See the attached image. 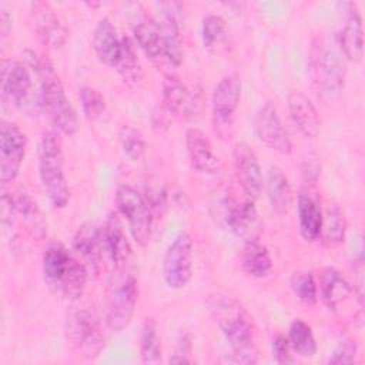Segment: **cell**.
<instances>
[{"label": "cell", "instance_id": "obj_1", "mask_svg": "<svg viewBox=\"0 0 365 365\" xmlns=\"http://www.w3.org/2000/svg\"><path fill=\"white\" fill-rule=\"evenodd\" d=\"M205 307L230 344L231 354L227 358L234 364H255L258 361L255 346V327L245 307L225 294H210Z\"/></svg>", "mask_w": 365, "mask_h": 365}, {"label": "cell", "instance_id": "obj_2", "mask_svg": "<svg viewBox=\"0 0 365 365\" xmlns=\"http://www.w3.org/2000/svg\"><path fill=\"white\" fill-rule=\"evenodd\" d=\"M24 60L38 78V104L43 107L50 121L63 134H76L78 130V118L53 64L31 50L24 53Z\"/></svg>", "mask_w": 365, "mask_h": 365}, {"label": "cell", "instance_id": "obj_3", "mask_svg": "<svg viewBox=\"0 0 365 365\" xmlns=\"http://www.w3.org/2000/svg\"><path fill=\"white\" fill-rule=\"evenodd\" d=\"M43 274L47 285L66 299L77 301L86 288L88 271L60 242H51L43 252Z\"/></svg>", "mask_w": 365, "mask_h": 365}, {"label": "cell", "instance_id": "obj_4", "mask_svg": "<svg viewBox=\"0 0 365 365\" xmlns=\"http://www.w3.org/2000/svg\"><path fill=\"white\" fill-rule=\"evenodd\" d=\"M311 74L322 97L332 100L344 90L346 57L336 34L317 37L311 50Z\"/></svg>", "mask_w": 365, "mask_h": 365}, {"label": "cell", "instance_id": "obj_5", "mask_svg": "<svg viewBox=\"0 0 365 365\" xmlns=\"http://www.w3.org/2000/svg\"><path fill=\"white\" fill-rule=\"evenodd\" d=\"M38 175L48 200L57 208H64L70 200L64 177V157L60 140L54 133H46L38 147Z\"/></svg>", "mask_w": 365, "mask_h": 365}, {"label": "cell", "instance_id": "obj_6", "mask_svg": "<svg viewBox=\"0 0 365 365\" xmlns=\"http://www.w3.org/2000/svg\"><path fill=\"white\" fill-rule=\"evenodd\" d=\"M138 282L135 277L123 269H115L106 288V322L111 331L127 328L135 312Z\"/></svg>", "mask_w": 365, "mask_h": 365}, {"label": "cell", "instance_id": "obj_7", "mask_svg": "<svg viewBox=\"0 0 365 365\" xmlns=\"http://www.w3.org/2000/svg\"><path fill=\"white\" fill-rule=\"evenodd\" d=\"M66 338L77 356H98L104 346V332L96 311L86 305L71 307L66 319Z\"/></svg>", "mask_w": 365, "mask_h": 365}, {"label": "cell", "instance_id": "obj_8", "mask_svg": "<svg viewBox=\"0 0 365 365\" xmlns=\"http://www.w3.org/2000/svg\"><path fill=\"white\" fill-rule=\"evenodd\" d=\"M115 204L128 222L133 240L138 245L145 247L151 238L154 220L143 194L131 185L123 184L115 191Z\"/></svg>", "mask_w": 365, "mask_h": 365}, {"label": "cell", "instance_id": "obj_9", "mask_svg": "<svg viewBox=\"0 0 365 365\" xmlns=\"http://www.w3.org/2000/svg\"><path fill=\"white\" fill-rule=\"evenodd\" d=\"M241 98V80L237 74L224 76L211 96L212 127L221 138H230L234 128V114Z\"/></svg>", "mask_w": 365, "mask_h": 365}, {"label": "cell", "instance_id": "obj_10", "mask_svg": "<svg viewBox=\"0 0 365 365\" xmlns=\"http://www.w3.org/2000/svg\"><path fill=\"white\" fill-rule=\"evenodd\" d=\"M194 242L188 232H180L168 245L163 261V277L173 289H180L192 277Z\"/></svg>", "mask_w": 365, "mask_h": 365}, {"label": "cell", "instance_id": "obj_11", "mask_svg": "<svg viewBox=\"0 0 365 365\" xmlns=\"http://www.w3.org/2000/svg\"><path fill=\"white\" fill-rule=\"evenodd\" d=\"M222 218L228 228L245 244L259 240L262 232V221L254 201L248 197L244 200H237L234 197L224 198Z\"/></svg>", "mask_w": 365, "mask_h": 365}, {"label": "cell", "instance_id": "obj_12", "mask_svg": "<svg viewBox=\"0 0 365 365\" xmlns=\"http://www.w3.org/2000/svg\"><path fill=\"white\" fill-rule=\"evenodd\" d=\"M26 147L24 133L14 123L3 120L0 125V181L3 184H9L17 177Z\"/></svg>", "mask_w": 365, "mask_h": 365}, {"label": "cell", "instance_id": "obj_13", "mask_svg": "<svg viewBox=\"0 0 365 365\" xmlns=\"http://www.w3.org/2000/svg\"><path fill=\"white\" fill-rule=\"evenodd\" d=\"M163 101L168 113L180 118H194L202 108L200 90H190L171 73L165 74L163 80Z\"/></svg>", "mask_w": 365, "mask_h": 365}, {"label": "cell", "instance_id": "obj_14", "mask_svg": "<svg viewBox=\"0 0 365 365\" xmlns=\"http://www.w3.org/2000/svg\"><path fill=\"white\" fill-rule=\"evenodd\" d=\"M255 133L259 140L279 154H289L292 143L288 131L281 123L278 111L271 101H267L255 115Z\"/></svg>", "mask_w": 365, "mask_h": 365}, {"label": "cell", "instance_id": "obj_15", "mask_svg": "<svg viewBox=\"0 0 365 365\" xmlns=\"http://www.w3.org/2000/svg\"><path fill=\"white\" fill-rule=\"evenodd\" d=\"M232 157L237 178L245 197L255 201L262 191V171L257 154L247 143H237Z\"/></svg>", "mask_w": 365, "mask_h": 365}, {"label": "cell", "instance_id": "obj_16", "mask_svg": "<svg viewBox=\"0 0 365 365\" xmlns=\"http://www.w3.org/2000/svg\"><path fill=\"white\" fill-rule=\"evenodd\" d=\"M33 88L29 66L21 61L3 60L1 63V101L6 106L23 104Z\"/></svg>", "mask_w": 365, "mask_h": 365}, {"label": "cell", "instance_id": "obj_17", "mask_svg": "<svg viewBox=\"0 0 365 365\" xmlns=\"http://www.w3.org/2000/svg\"><path fill=\"white\" fill-rule=\"evenodd\" d=\"M31 23L40 41L50 48H61L67 40V30L53 7L46 1L31 4Z\"/></svg>", "mask_w": 365, "mask_h": 365}, {"label": "cell", "instance_id": "obj_18", "mask_svg": "<svg viewBox=\"0 0 365 365\" xmlns=\"http://www.w3.org/2000/svg\"><path fill=\"white\" fill-rule=\"evenodd\" d=\"M73 250L80 255V261L87 268L88 275H97L104 254L101 230L93 222L80 225L73 238Z\"/></svg>", "mask_w": 365, "mask_h": 365}, {"label": "cell", "instance_id": "obj_19", "mask_svg": "<svg viewBox=\"0 0 365 365\" xmlns=\"http://www.w3.org/2000/svg\"><path fill=\"white\" fill-rule=\"evenodd\" d=\"M344 26L336 37L346 60L361 61L364 54V29L361 13L356 4L352 1L344 3Z\"/></svg>", "mask_w": 365, "mask_h": 365}, {"label": "cell", "instance_id": "obj_20", "mask_svg": "<svg viewBox=\"0 0 365 365\" xmlns=\"http://www.w3.org/2000/svg\"><path fill=\"white\" fill-rule=\"evenodd\" d=\"M185 147L191 164L204 174H218L222 170L221 158L214 153L212 145L200 128L191 127L185 131Z\"/></svg>", "mask_w": 365, "mask_h": 365}, {"label": "cell", "instance_id": "obj_21", "mask_svg": "<svg viewBox=\"0 0 365 365\" xmlns=\"http://www.w3.org/2000/svg\"><path fill=\"white\" fill-rule=\"evenodd\" d=\"M104 252L108 255L114 269H123L130 261L131 247L123 225L115 214H110L101 230Z\"/></svg>", "mask_w": 365, "mask_h": 365}, {"label": "cell", "instance_id": "obj_22", "mask_svg": "<svg viewBox=\"0 0 365 365\" xmlns=\"http://www.w3.org/2000/svg\"><path fill=\"white\" fill-rule=\"evenodd\" d=\"M163 43L164 54L168 64L177 67L184 60V47L181 37V20L165 13L158 11V17L153 20Z\"/></svg>", "mask_w": 365, "mask_h": 365}, {"label": "cell", "instance_id": "obj_23", "mask_svg": "<svg viewBox=\"0 0 365 365\" xmlns=\"http://www.w3.org/2000/svg\"><path fill=\"white\" fill-rule=\"evenodd\" d=\"M93 50L98 60L107 66L115 67L120 57L121 38L108 17H103L94 27L93 31Z\"/></svg>", "mask_w": 365, "mask_h": 365}, {"label": "cell", "instance_id": "obj_24", "mask_svg": "<svg viewBox=\"0 0 365 365\" xmlns=\"http://www.w3.org/2000/svg\"><path fill=\"white\" fill-rule=\"evenodd\" d=\"M355 292V288L338 269L332 267H327L322 269L319 278V294L329 309H338Z\"/></svg>", "mask_w": 365, "mask_h": 365}, {"label": "cell", "instance_id": "obj_25", "mask_svg": "<svg viewBox=\"0 0 365 365\" xmlns=\"http://www.w3.org/2000/svg\"><path fill=\"white\" fill-rule=\"evenodd\" d=\"M288 110L292 121L307 138H315L319 133V115L312 101L301 91L288 94Z\"/></svg>", "mask_w": 365, "mask_h": 365}, {"label": "cell", "instance_id": "obj_26", "mask_svg": "<svg viewBox=\"0 0 365 365\" xmlns=\"http://www.w3.org/2000/svg\"><path fill=\"white\" fill-rule=\"evenodd\" d=\"M299 232L305 241H317L322 225V211L318 200L309 191H301L297 202Z\"/></svg>", "mask_w": 365, "mask_h": 365}, {"label": "cell", "instance_id": "obj_27", "mask_svg": "<svg viewBox=\"0 0 365 365\" xmlns=\"http://www.w3.org/2000/svg\"><path fill=\"white\" fill-rule=\"evenodd\" d=\"M265 190L271 210L279 217L287 215L292 205V190L287 175L279 167H269L267 174Z\"/></svg>", "mask_w": 365, "mask_h": 365}, {"label": "cell", "instance_id": "obj_28", "mask_svg": "<svg viewBox=\"0 0 365 365\" xmlns=\"http://www.w3.org/2000/svg\"><path fill=\"white\" fill-rule=\"evenodd\" d=\"M13 201L16 215L20 217L29 234L36 240H43L47 235V221L37 202L26 191H17Z\"/></svg>", "mask_w": 365, "mask_h": 365}, {"label": "cell", "instance_id": "obj_29", "mask_svg": "<svg viewBox=\"0 0 365 365\" xmlns=\"http://www.w3.org/2000/svg\"><path fill=\"white\" fill-rule=\"evenodd\" d=\"M117 73L120 74L121 80L130 86L137 87L143 83L144 71L141 67V63L137 57L134 43L128 36L121 37V48H120V57L115 64Z\"/></svg>", "mask_w": 365, "mask_h": 365}, {"label": "cell", "instance_id": "obj_30", "mask_svg": "<svg viewBox=\"0 0 365 365\" xmlns=\"http://www.w3.org/2000/svg\"><path fill=\"white\" fill-rule=\"evenodd\" d=\"M201 37L204 47L214 54H221L228 48L230 29L220 14H208L202 19Z\"/></svg>", "mask_w": 365, "mask_h": 365}, {"label": "cell", "instance_id": "obj_31", "mask_svg": "<svg viewBox=\"0 0 365 365\" xmlns=\"http://www.w3.org/2000/svg\"><path fill=\"white\" fill-rule=\"evenodd\" d=\"M241 267L244 272L254 278L268 277L272 269V259L265 245L258 241L247 242L241 251Z\"/></svg>", "mask_w": 365, "mask_h": 365}, {"label": "cell", "instance_id": "obj_32", "mask_svg": "<svg viewBox=\"0 0 365 365\" xmlns=\"http://www.w3.org/2000/svg\"><path fill=\"white\" fill-rule=\"evenodd\" d=\"M134 37L138 43V46L141 47V50L145 53V56L155 64H163L164 61H167L165 54H164V48H163V43H161V37L160 33L154 24V21L151 20H141L138 21L134 29Z\"/></svg>", "mask_w": 365, "mask_h": 365}, {"label": "cell", "instance_id": "obj_33", "mask_svg": "<svg viewBox=\"0 0 365 365\" xmlns=\"http://www.w3.org/2000/svg\"><path fill=\"white\" fill-rule=\"evenodd\" d=\"M346 232V220L344 212L332 205L327 210L325 215H322V225L319 238L325 248H335L344 242Z\"/></svg>", "mask_w": 365, "mask_h": 365}, {"label": "cell", "instance_id": "obj_34", "mask_svg": "<svg viewBox=\"0 0 365 365\" xmlns=\"http://www.w3.org/2000/svg\"><path fill=\"white\" fill-rule=\"evenodd\" d=\"M288 342L291 345V349L304 356V358H311L317 352V342L315 336L312 334L311 327L302 321V319H295L291 322L289 329H288Z\"/></svg>", "mask_w": 365, "mask_h": 365}, {"label": "cell", "instance_id": "obj_35", "mask_svg": "<svg viewBox=\"0 0 365 365\" xmlns=\"http://www.w3.org/2000/svg\"><path fill=\"white\" fill-rule=\"evenodd\" d=\"M140 356L144 364L161 362L163 349L161 339L158 336L157 324L153 318H145L140 332Z\"/></svg>", "mask_w": 365, "mask_h": 365}, {"label": "cell", "instance_id": "obj_36", "mask_svg": "<svg viewBox=\"0 0 365 365\" xmlns=\"http://www.w3.org/2000/svg\"><path fill=\"white\" fill-rule=\"evenodd\" d=\"M118 140L121 144V148L124 151V154L133 160V161H138L144 153H145V140L143 133L135 128L131 124H121V127L118 128Z\"/></svg>", "mask_w": 365, "mask_h": 365}, {"label": "cell", "instance_id": "obj_37", "mask_svg": "<svg viewBox=\"0 0 365 365\" xmlns=\"http://www.w3.org/2000/svg\"><path fill=\"white\" fill-rule=\"evenodd\" d=\"M291 287L297 298L307 307L315 305L318 299V287L314 279L312 272L299 269L295 271L291 277Z\"/></svg>", "mask_w": 365, "mask_h": 365}, {"label": "cell", "instance_id": "obj_38", "mask_svg": "<svg viewBox=\"0 0 365 365\" xmlns=\"http://www.w3.org/2000/svg\"><path fill=\"white\" fill-rule=\"evenodd\" d=\"M80 103L83 113L88 120H97L106 111L104 97L94 87L84 86L80 88Z\"/></svg>", "mask_w": 365, "mask_h": 365}, {"label": "cell", "instance_id": "obj_39", "mask_svg": "<svg viewBox=\"0 0 365 365\" xmlns=\"http://www.w3.org/2000/svg\"><path fill=\"white\" fill-rule=\"evenodd\" d=\"M144 200L150 208L154 222L160 220L167 208V192L161 184H148L144 190Z\"/></svg>", "mask_w": 365, "mask_h": 365}, {"label": "cell", "instance_id": "obj_40", "mask_svg": "<svg viewBox=\"0 0 365 365\" xmlns=\"http://www.w3.org/2000/svg\"><path fill=\"white\" fill-rule=\"evenodd\" d=\"M191 352H192V341L190 334L184 332L180 334V336L177 338L173 355L170 356L168 362L170 364H191Z\"/></svg>", "mask_w": 365, "mask_h": 365}, {"label": "cell", "instance_id": "obj_41", "mask_svg": "<svg viewBox=\"0 0 365 365\" xmlns=\"http://www.w3.org/2000/svg\"><path fill=\"white\" fill-rule=\"evenodd\" d=\"M356 361V345L352 339H342L331 356L328 358V364H352Z\"/></svg>", "mask_w": 365, "mask_h": 365}, {"label": "cell", "instance_id": "obj_42", "mask_svg": "<svg viewBox=\"0 0 365 365\" xmlns=\"http://www.w3.org/2000/svg\"><path fill=\"white\" fill-rule=\"evenodd\" d=\"M321 174V163L319 158L309 153L301 161V175L307 184H315Z\"/></svg>", "mask_w": 365, "mask_h": 365}, {"label": "cell", "instance_id": "obj_43", "mask_svg": "<svg viewBox=\"0 0 365 365\" xmlns=\"http://www.w3.org/2000/svg\"><path fill=\"white\" fill-rule=\"evenodd\" d=\"M291 352L292 349L287 336L277 335L272 339V355L278 364H292L295 359Z\"/></svg>", "mask_w": 365, "mask_h": 365}, {"label": "cell", "instance_id": "obj_44", "mask_svg": "<svg viewBox=\"0 0 365 365\" xmlns=\"http://www.w3.org/2000/svg\"><path fill=\"white\" fill-rule=\"evenodd\" d=\"M0 11H1L0 13V31H1V37L6 38L9 36V33L11 31V16L4 9H1Z\"/></svg>", "mask_w": 365, "mask_h": 365}]
</instances>
